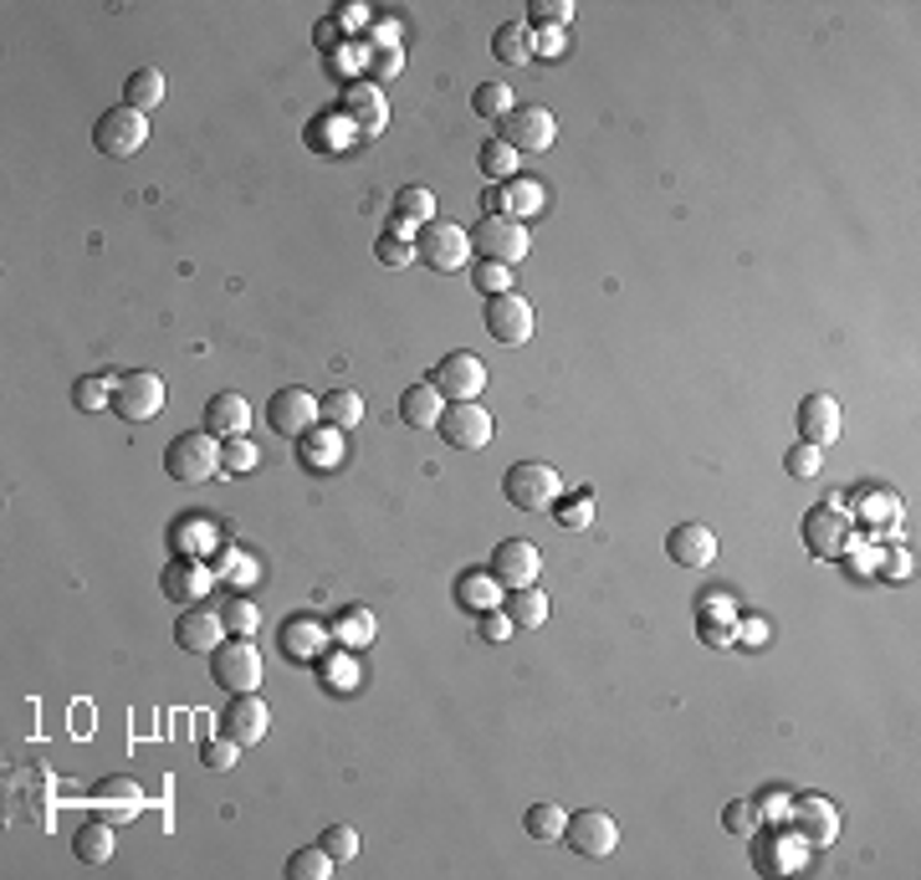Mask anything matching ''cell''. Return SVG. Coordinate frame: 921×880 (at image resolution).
Here are the masks:
<instances>
[{"mask_svg":"<svg viewBox=\"0 0 921 880\" xmlns=\"http://www.w3.org/2000/svg\"><path fill=\"white\" fill-rule=\"evenodd\" d=\"M149 144V113H139V108H108L93 124V149L98 155H108V159H134Z\"/></svg>","mask_w":921,"mask_h":880,"instance_id":"5","label":"cell"},{"mask_svg":"<svg viewBox=\"0 0 921 880\" xmlns=\"http://www.w3.org/2000/svg\"><path fill=\"white\" fill-rule=\"evenodd\" d=\"M266 425L287 441H303L313 425H318V394H307L303 384H287L266 400Z\"/></svg>","mask_w":921,"mask_h":880,"instance_id":"11","label":"cell"},{"mask_svg":"<svg viewBox=\"0 0 921 880\" xmlns=\"http://www.w3.org/2000/svg\"><path fill=\"white\" fill-rule=\"evenodd\" d=\"M215 538V528H210V518H180L174 528H169V543L180 548V553H200V548Z\"/></svg>","mask_w":921,"mask_h":880,"instance_id":"41","label":"cell"},{"mask_svg":"<svg viewBox=\"0 0 921 880\" xmlns=\"http://www.w3.org/2000/svg\"><path fill=\"white\" fill-rule=\"evenodd\" d=\"M210 676L215 686H225L231 697L236 691H256L262 686V650L252 645V635H231L210 650Z\"/></svg>","mask_w":921,"mask_h":880,"instance_id":"3","label":"cell"},{"mask_svg":"<svg viewBox=\"0 0 921 880\" xmlns=\"http://www.w3.org/2000/svg\"><path fill=\"white\" fill-rule=\"evenodd\" d=\"M113 384H118V379L83 374L77 384H72V405H77V410H103V405H113Z\"/></svg>","mask_w":921,"mask_h":880,"instance_id":"39","label":"cell"},{"mask_svg":"<svg viewBox=\"0 0 921 880\" xmlns=\"http://www.w3.org/2000/svg\"><path fill=\"white\" fill-rule=\"evenodd\" d=\"M563 845H569L573 855L604 860V855L620 850V825H614V814H604V809H579V814H569Z\"/></svg>","mask_w":921,"mask_h":880,"instance_id":"10","label":"cell"},{"mask_svg":"<svg viewBox=\"0 0 921 880\" xmlns=\"http://www.w3.org/2000/svg\"><path fill=\"white\" fill-rule=\"evenodd\" d=\"M431 384L441 390L446 405H456V400H476V394L487 390V363L476 359L472 349H456V353H446V359L435 363Z\"/></svg>","mask_w":921,"mask_h":880,"instance_id":"9","label":"cell"},{"mask_svg":"<svg viewBox=\"0 0 921 880\" xmlns=\"http://www.w3.org/2000/svg\"><path fill=\"white\" fill-rule=\"evenodd\" d=\"M318 420H328L334 431H353L363 420V394L359 390H334L318 400Z\"/></svg>","mask_w":921,"mask_h":880,"instance_id":"30","label":"cell"},{"mask_svg":"<svg viewBox=\"0 0 921 880\" xmlns=\"http://www.w3.org/2000/svg\"><path fill=\"white\" fill-rule=\"evenodd\" d=\"M328 640H334V635H328L318 619H287V625H282V650L293 660H318Z\"/></svg>","mask_w":921,"mask_h":880,"instance_id":"25","label":"cell"},{"mask_svg":"<svg viewBox=\"0 0 921 880\" xmlns=\"http://www.w3.org/2000/svg\"><path fill=\"white\" fill-rule=\"evenodd\" d=\"M528 15L538 21V26H569V21H573V6H569V0H532Z\"/></svg>","mask_w":921,"mask_h":880,"instance_id":"49","label":"cell"},{"mask_svg":"<svg viewBox=\"0 0 921 880\" xmlns=\"http://www.w3.org/2000/svg\"><path fill=\"white\" fill-rule=\"evenodd\" d=\"M502 609L512 615V625L517 629H538L548 619V594L538 584H528V589H512V600H502Z\"/></svg>","mask_w":921,"mask_h":880,"instance_id":"31","label":"cell"},{"mask_svg":"<svg viewBox=\"0 0 921 880\" xmlns=\"http://www.w3.org/2000/svg\"><path fill=\"white\" fill-rule=\"evenodd\" d=\"M507 195V215H532V210H543V184H532V180H512L502 190Z\"/></svg>","mask_w":921,"mask_h":880,"instance_id":"43","label":"cell"},{"mask_svg":"<svg viewBox=\"0 0 921 880\" xmlns=\"http://www.w3.org/2000/svg\"><path fill=\"white\" fill-rule=\"evenodd\" d=\"M334 876V855L322 850V845H307L287 860V880H328Z\"/></svg>","mask_w":921,"mask_h":880,"instance_id":"34","label":"cell"},{"mask_svg":"<svg viewBox=\"0 0 921 880\" xmlns=\"http://www.w3.org/2000/svg\"><path fill=\"white\" fill-rule=\"evenodd\" d=\"M441 410H446V400H441V390H435L431 379H420V384H410V390L400 394V420H405L410 431L441 425Z\"/></svg>","mask_w":921,"mask_h":880,"instance_id":"23","label":"cell"},{"mask_svg":"<svg viewBox=\"0 0 921 880\" xmlns=\"http://www.w3.org/2000/svg\"><path fill=\"white\" fill-rule=\"evenodd\" d=\"M487 333L502 343V349H517L532 338V303L517 293H497L487 297Z\"/></svg>","mask_w":921,"mask_h":880,"instance_id":"13","label":"cell"},{"mask_svg":"<svg viewBox=\"0 0 921 880\" xmlns=\"http://www.w3.org/2000/svg\"><path fill=\"white\" fill-rule=\"evenodd\" d=\"M246 425H252V405H246L236 390H221L205 405V431L215 435V441H236V435H246Z\"/></svg>","mask_w":921,"mask_h":880,"instance_id":"21","label":"cell"},{"mask_svg":"<svg viewBox=\"0 0 921 880\" xmlns=\"http://www.w3.org/2000/svg\"><path fill=\"white\" fill-rule=\"evenodd\" d=\"M210 579H215V573H210L205 563L184 559V563H169V569H165V579H159V589H165L169 600H200Z\"/></svg>","mask_w":921,"mask_h":880,"instance_id":"26","label":"cell"},{"mask_svg":"<svg viewBox=\"0 0 921 880\" xmlns=\"http://www.w3.org/2000/svg\"><path fill=\"white\" fill-rule=\"evenodd\" d=\"M144 804V788L134 778H103L98 788H93V814L98 819H108V825H124V819H134Z\"/></svg>","mask_w":921,"mask_h":880,"instance_id":"20","label":"cell"},{"mask_svg":"<svg viewBox=\"0 0 921 880\" xmlns=\"http://www.w3.org/2000/svg\"><path fill=\"white\" fill-rule=\"evenodd\" d=\"M390 236H394V241H415V236H420V225L405 221V215H390Z\"/></svg>","mask_w":921,"mask_h":880,"instance_id":"58","label":"cell"},{"mask_svg":"<svg viewBox=\"0 0 921 880\" xmlns=\"http://www.w3.org/2000/svg\"><path fill=\"white\" fill-rule=\"evenodd\" d=\"M819 462H824V450L798 441V446H788V456H783V471L798 476V481H814V476H819Z\"/></svg>","mask_w":921,"mask_h":880,"instance_id":"44","label":"cell"},{"mask_svg":"<svg viewBox=\"0 0 921 880\" xmlns=\"http://www.w3.org/2000/svg\"><path fill=\"white\" fill-rule=\"evenodd\" d=\"M491 573H497L502 589H528V584H538V573H543V553H538V543H528V538H502L497 553H491Z\"/></svg>","mask_w":921,"mask_h":880,"instance_id":"14","label":"cell"},{"mask_svg":"<svg viewBox=\"0 0 921 880\" xmlns=\"http://www.w3.org/2000/svg\"><path fill=\"white\" fill-rule=\"evenodd\" d=\"M113 415L128 420V425H144V420H154L159 410H165V379L149 374V369H134V374H124L118 384H113Z\"/></svg>","mask_w":921,"mask_h":880,"instance_id":"7","label":"cell"},{"mask_svg":"<svg viewBox=\"0 0 921 880\" xmlns=\"http://www.w3.org/2000/svg\"><path fill=\"white\" fill-rule=\"evenodd\" d=\"M400 36H405V26H400L394 15H379L374 26H369V42L384 46V52H390V46H400Z\"/></svg>","mask_w":921,"mask_h":880,"instance_id":"54","label":"cell"},{"mask_svg":"<svg viewBox=\"0 0 921 880\" xmlns=\"http://www.w3.org/2000/svg\"><path fill=\"white\" fill-rule=\"evenodd\" d=\"M472 113H476V118H507V113H512V87H507V83H481L472 93Z\"/></svg>","mask_w":921,"mask_h":880,"instance_id":"38","label":"cell"},{"mask_svg":"<svg viewBox=\"0 0 921 880\" xmlns=\"http://www.w3.org/2000/svg\"><path fill=\"white\" fill-rule=\"evenodd\" d=\"M758 825H763V809H758V798H732L722 809V829L738 839H753Z\"/></svg>","mask_w":921,"mask_h":880,"instance_id":"35","label":"cell"},{"mask_svg":"<svg viewBox=\"0 0 921 880\" xmlns=\"http://www.w3.org/2000/svg\"><path fill=\"white\" fill-rule=\"evenodd\" d=\"M839 425H845V415H839L835 394H804V405H798V441L804 446H835Z\"/></svg>","mask_w":921,"mask_h":880,"instance_id":"16","label":"cell"},{"mask_svg":"<svg viewBox=\"0 0 921 880\" xmlns=\"http://www.w3.org/2000/svg\"><path fill=\"white\" fill-rule=\"evenodd\" d=\"M472 282L481 287L487 297H497V293H512V266H502V262H481L472 272Z\"/></svg>","mask_w":921,"mask_h":880,"instance_id":"46","label":"cell"},{"mask_svg":"<svg viewBox=\"0 0 921 880\" xmlns=\"http://www.w3.org/2000/svg\"><path fill=\"white\" fill-rule=\"evenodd\" d=\"M845 538H850V522L839 518L835 502L814 507L809 518H804V543H809L814 559H839V553H845Z\"/></svg>","mask_w":921,"mask_h":880,"instance_id":"19","label":"cell"},{"mask_svg":"<svg viewBox=\"0 0 921 880\" xmlns=\"http://www.w3.org/2000/svg\"><path fill=\"white\" fill-rule=\"evenodd\" d=\"M221 732L225 738H236L241 748H256V742L272 732V707H266L256 691H236L231 707H225V717H221Z\"/></svg>","mask_w":921,"mask_h":880,"instance_id":"15","label":"cell"},{"mask_svg":"<svg viewBox=\"0 0 921 880\" xmlns=\"http://www.w3.org/2000/svg\"><path fill=\"white\" fill-rule=\"evenodd\" d=\"M394 215H405V221H415V225H431L435 221V195L425 190V184H405L400 200H394Z\"/></svg>","mask_w":921,"mask_h":880,"instance_id":"37","label":"cell"},{"mask_svg":"<svg viewBox=\"0 0 921 880\" xmlns=\"http://www.w3.org/2000/svg\"><path fill=\"white\" fill-rule=\"evenodd\" d=\"M481 169H487L491 180H507V174H512V169H517V155H512V149H507L502 139H491L487 149H481Z\"/></svg>","mask_w":921,"mask_h":880,"instance_id":"48","label":"cell"},{"mask_svg":"<svg viewBox=\"0 0 921 880\" xmlns=\"http://www.w3.org/2000/svg\"><path fill=\"white\" fill-rule=\"evenodd\" d=\"M334 31H338V36H343V26H338V21H322V26H318V46H322V52L334 46Z\"/></svg>","mask_w":921,"mask_h":880,"instance_id":"60","label":"cell"},{"mask_svg":"<svg viewBox=\"0 0 921 880\" xmlns=\"http://www.w3.org/2000/svg\"><path fill=\"white\" fill-rule=\"evenodd\" d=\"M318 845H322L328 855H334L338 866H343V860H353V855H359V829H349V825H328V829H322Z\"/></svg>","mask_w":921,"mask_h":880,"instance_id":"45","label":"cell"},{"mask_svg":"<svg viewBox=\"0 0 921 880\" xmlns=\"http://www.w3.org/2000/svg\"><path fill=\"white\" fill-rule=\"evenodd\" d=\"M221 619H225V635H256V625H262V609H256L252 600L231 594V600L221 604Z\"/></svg>","mask_w":921,"mask_h":880,"instance_id":"40","label":"cell"},{"mask_svg":"<svg viewBox=\"0 0 921 880\" xmlns=\"http://www.w3.org/2000/svg\"><path fill=\"white\" fill-rule=\"evenodd\" d=\"M512 629L517 625H512V615H507V609H487V615H481V625H476V635H481L487 645H502Z\"/></svg>","mask_w":921,"mask_h":880,"instance_id":"51","label":"cell"},{"mask_svg":"<svg viewBox=\"0 0 921 880\" xmlns=\"http://www.w3.org/2000/svg\"><path fill=\"white\" fill-rule=\"evenodd\" d=\"M738 635H742V640H753V645H763L768 640V625H763V619H742Z\"/></svg>","mask_w":921,"mask_h":880,"instance_id":"59","label":"cell"},{"mask_svg":"<svg viewBox=\"0 0 921 880\" xmlns=\"http://www.w3.org/2000/svg\"><path fill=\"white\" fill-rule=\"evenodd\" d=\"M334 21H338V26H363V21H369V11H363V6H338Z\"/></svg>","mask_w":921,"mask_h":880,"instance_id":"57","label":"cell"},{"mask_svg":"<svg viewBox=\"0 0 921 880\" xmlns=\"http://www.w3.org/2000/svg\"><path fill=\"white\" fill-rule=\"evenodd\" d=\"M256 462H262V450H256L252 441H241V435H236V441H221V466H225V471H252Z\"/></svg>","mask_w":921,"mask_h":880,"instance_id":"47","label":"cell"},{"mask_svg":"<svg viewBox=\"0 0 921 880\" xmlns=\"http://www.w3.org/2000/svg\"><path fill=\"white\" fill-rule=\"evenodd\" d=\"M666 559L681 563V569H707L717 563V538L707 522H676L666 532Z\"/></svg>","mask_w":921,"mask_h":880,"instance_id":"17","label":"cell"},{"mask_svg":"<svg viewBox=\"0 0 921 880\" xmlns=\"http://www.w3.org/2000/svg\"><path fill=\"white\" fill-rule=\"evenodd\" d=\"M456 604H460V609H472V615L502 609V584H497V573H460V579H456Z\"/></svg>","mask_w":921,"mask_h":880,"instance_id":"24","label":"cell"},{"mask_svg":"<svg viewBox=\"0 0 921 880\" xmlns=\"http://www.w3.org/2000/svg\"><path fill=\"white\" fill-rule=\"evenodd\" d=\"M538 52H543V56H559L563 52V36H559V31H532V56H538Z\"/></svg>","mask_w":921,"mask_h":880,"instance_id":"56","label":"cell"},{"mask_svg":"<svg viewBox=\"0 0 921 880\" xmlns=\"http://www.w3.org/2000/svg\"><path fill=\"white\" fill-rule=\"evenodd\" d=\"M400 67H405V52H400V46H390V52H369V72H374V83L400 77Z\"/></svg>","mask_w":921,"mask_h":880,"instance_id":"53","label":"cell"},{"mask_svg":"<svg viewBox=\"0 0 921 880\" xmlns=\"http://www.w3.org/2000/svg\"><path fill=\"white\" fill-rule=\"evenodd\" d=\"M72 855H77L83 866H108V860H113V825H108V819L93 814V825H83V829H77V839H72Z\"/></svg>","mask_w":921,"mask_h":880,"instance_id":"28","label":"cell"},{"mask_svg":"<svg viewBox=\"0 0 921 880\" xmlns=\"http://www.w3.org/2000/svg\"><path fill=\"white\" fill-rule=\"evenodd\" d=\"M472 252H481V262L517 266L532 252V236H528V225L512 221V215H481L472 225Z\"/></svg>","mask_w":921,"mask_h":880,"instance_id":"6","label":"cell"},{"mask_svg":"<svg viewBox=\"0 0 921 880\" xmlns=\"http://www.w3.org/2000/svg\"><path fill=\"white\" fill-rule=\"evenodd\" d=\"M522 825H528L532 839H543V845H548V839H563V829H569V814H563L559 804H532Z\"/></svg>","mask_w":921,"mask_h":880,"instance_id":"36","label":"cell"},{"mask_svg":"<svg viewBox=\"0 0 921 880\" xmlns=\"http://www.w3.org/2000/svg\"><path fill=\"white\" fill-rule=\"evenodd\" d=\"M415 262L431 266V272H441V277H451V272H460V266L472 262V231H460V225H451V221L420 225Z\"/></svg>","mask_w":921,"mask_h":880,"instance_id":"4","label":"cell"},{"mask_svg":"<svg viewBox=\"0 0 921 880\" xmlns=\"http://www.w3.org/2000/svg\"><path fill=\"white\" fill-rule=\"evenodd\" d=\"M559 139V118L548 108H512L502 118V144L512 155H548Z\"/></svg>","mask_w":921,"mask_h":880,"instance_id":"8","label":"cell"},{"mask_svg":"<svg viewBox=\"0 0 921 880\" xmlns=\"http://www.w3.org/2000/svg\"><path fill=\"white\" fill-rule=\"evenodd\" d=\"M589 518H594V502H589V497H573V502L559 512L563 528H589Z\"/></svg>","mask_w":921,"mask_h":880,"instance_id":"55","label":"cell"},{"mask_svg":"<svg viewBox=\"0 0 921 880\" xmlns=\"http://www.w3.org/2000/svg\"><path fill=\"white\" fill-rule=\"evenodd\" d=\"M322 681H328V691H353V681H359V671H353V660L322 656Z\"/></svg>","mask_w":921,"mask_h":880,"instance_id":"50","label":"cell"},{"mask_svg":"<svg viewBox=\"0 0 921 880\" xmlns=\"http://www.w3.org/2000/svg\"><path fill=\"white\" fill-rule=\"evenodd\" d=\"M225 640V619L221 609H200V604H190L180 619H174V645L180 650H195V656H210L215 645Z\"/></svg>","mask_w":921,"mask_h":880,"instance_id":"18","label":"cell"},{"mask_svg":"<svg viewBox=\"0 0 921 880\" xmlns=\"http://www.w3.org/2000/svg\"><path fill=\"white\" fill-rule=\"evenodd\" d=\"M502 491H507V502H512L517 512H543V507L559 502L563 476L548 462H517V466H507Z\"/></svg>","mask_w":921,"mask_h":880,"instance_id":"2","label":"cell"},{"mask_svg":"<svg viewBox=\"0 0 921 880\" xmlns=\"http://www.w3.org/2000/svg\"><path fill=\"white\" fill-rule=\"evenodd\" d=\"M236 757H241V742L236 738H205L200 742V763H205V768H215V773H231L236 768Z\"/></svg>","mask_w":921,"mask_h":880,"instance_id":"42","label":"cell"},{"mask_svg":"<svg viewBox=\"0 0 921 880\" xmlns=\"http://www.w3.org/2000/svg\"><path fill=\"white\" fill-rule=\"evenodd\" d=\"M343 113L359 124V134H379V128L390 124V103H384L379 83H349V93H343Z\"/></svg>","mask_w":921,"mask_h":880,"instance_id":"22","label":"cell"},{"mask_svg":"<svg viewBox=\"0 0 921 880\" xmlns=\"http://www.w3.org/2000/svg\"><path fill=\"white\" fill-rule=\"evenodd\" d=\"M491 56H497L502 67H528V62H532V26L507 21V26L491 36Z\"/></svg>","mask_w":921,"mask_h":880,"instance_id":"29","label":"cell"},{"mask_svg":"<svg viewBox=\"0 0 921 880\" xmlns=\"http://www.w3.org/2000/svg\"><path fill=\"white\" fill-rule=\"evenodd\" d=\"M794 819H798V829L809 835V845H829V839H835V829H839L835 804H824V798H798V804H794Z\"/></svg>","mask_w":921,"mask_h":880,"instance_id":"27","label":"cell"},{"mask_svg":"<svg viewBox=\"0 0 921 880\" xmlns=\"http://www.w3.org/2000/svg\"><path fill=\"white\" fill-rule=\"evenodd\" d=\"M165 471L174 476V481H184V487H200V481H210V476L221 471V441L210 431L174 435L165 450Z\"/></svg>","mask_w":921,"mask_h":880,"instance_id":"1","label":"cell"},{"mask_svg":"<svg viewBox=\"0 0 921 880\" xmlns=\"http://www.w3.org/2000/svg\"><path fill=\"white\" fill-rule=\"evenodd\" d=\"M441 441L456 450H481L491 441V410L476 405V400H456V405L441 410Z\"/></svg>","mask_w":921,"mask_h":880,"instance_id":"12","label":"cell"},{"mask_svg":"<svg viewBox=\"0 0 921 880\" xmlns=\"http://www.w3.org/2000/svg\"><path fill=\"white\" fill-rule=\"evenodd\" d=\"M334 640L343 645V650H363V645H374V615L363 609V604H353V609H343L334 625Z\"/></svg>","mask_w":921,"mask_h":880,"instance_id":"33","label":"cell"},{"mask_svg":"<svg viewBox=\"0 0 921 880\" xmlns=\"http://www.w3.org/2000/svg\"><path fill=\"white\" fill-rule=\"evenodd\" d=\"M124 103H128V108H139V113L159 108V103H165V72H159V67H139L124 83Z\"/></svg>","mask_w":921,"mask_h":880,"instance_id":"32","label":"cell"},{"mask_svg":"<svg viewBox=\"0 0 921 880\" xmlns=\"http://www.w3.org/2000/svg\"><path fill=\"white\" fill-rule=\"evenodd\" d=\"M374 256H379V262H384V266H410V262H415V241H394V236H379Z\"/></svg>","mask_w":921,"mask_h":880,"instance_id":"52","label":"cell"}]
</instances>
